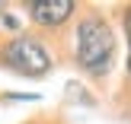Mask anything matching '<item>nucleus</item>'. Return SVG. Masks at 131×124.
Listing matches in <instances>:
<instances>
[{"instance_id":"nucleus-4","label":"nucleus","mask_w":131,"mask_h":124,"mask_svg":"<svg viewBox=\"0 0 131 124\" xmlns=\"http://www.w3.org/2000/svg\"><path fill=\"white\" fill-rule=\"evenodd\" d=\"M125 32H128V70H131V13L125 16Z\"/></svg>"},{"instance_id":"nucleus-3","label":"nucleus","mask_w":131,"mask_h":124,"mask_svg":"<svg viewBox=\"0 0 131 124\" xmlns=\"http://www.w3.org/2000/svg\"><path fill=\"white\" fill-rule=\"evenodd\" d=\"M70 13H74V3H70V0H35V3H29L32 22L45 25V29L64 25L70 19Z\"/></svg>"},{"instance_id":"nucleus-1","label":"nucleus","mask_w":131,"mask_h":124,"mask_svg":"<svg viewBox=\"0 0 131 124\" xmlns=\"http://www.w3.org/2000/svg\"><path fill=\"white\" fill-rule=\"evenodd\" d=\"M74 54H77V64L86 73H93V76L109 73L112 57H115V35L102 16L80 19L77 35H74Z\"/></svg>"},{"instance_id":"nucleus-2","label":"nucleus","mask_w":131,"mask_h":124,"mask_svg":"<svg viewBox=\"0 0 131 124\" xmlns=\"http://www.w3.org/2000/svg\"><path fill=\"white\" fill-rule=\"evenodd\" d=\"M0 64L23 76H45L51 70V54L32 35H16L0 45Z\"/></svg>"}]
</instances>
